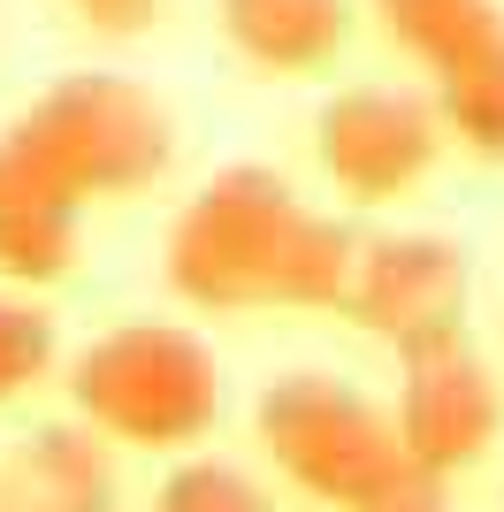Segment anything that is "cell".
I'll return each instance as SVG.
<instances>
[{
	"label": "cell",
	"mask_w": 504,
	"mask_h": 512,
	"mask_svg": "<svg viewBox=\"0 0 504 512\" xmlns=\"http://www.w3.org/2000/svg\"><path fill=\"white\" fill-rule=\"evenodd\" d=\"M69 413L130 451H199L222 421V360L184 321L100 329L62 375Z\"/></svg>",
	"instance_id": "cell-3"
},
{
	"label": "cell",
	"mask_w": 504,
	"mask_h": 512,
	"mask_svg": "<svg viewBox=\"0 0 504 512\" xmlns=\"http://www.w3.org/2000/svg\"><path fill=\"white\" fill-rule=\"evenodd\" d=\"M54 352H62V337H54V314H46L31 291H0V406H16L23 390H39L46 375H54Z\"/></svg>",
	"instance_id": "cell-13"
},
{
	"label": "cell",
	"mask_w": 504,
	"mask_h": 512,
	"mask_svg": "<svg viewBox=\"0 0 504 512\" xmlns=\"http://www.w3.org/2000/svg\"><path fill=\"white\" fill-rule=\"evenodd\" d=\"M252 436H260V451L275 459V474L298 497H314L329 512H375L390 497L428 490L413 474V459H405L398 413L375 406L344 375H321V367L275 375L252 398Z\"/></svg>",
	"instance_id": "cell-2"
},
{
	"label": "cell",
	"mask_w": 504,
	"mask_h": 512,
	"mask_svg": "<svg viewBox=\"0 0 504 512\" xmlns=\"http://www.w3.org/2000/svg\"><path fill=\"white\" fill-rule=\"evenodd\" d=\"M375 512H443L428 490H413V497H390V505H375Z\"/></svg>",
	"instance_id": "cell-16"
},
{
	"label": "cell",
	"mask_w": 504,
	"mask_h": 512,
	"mask_svg": "<svg viewBox=\"0 0 504 512\" xmlns=\"http://www.w3.org/2000/svg\"><path fill=\"white\" fill-rule=\"evenodd\" d=\"M443 115V138L474 161H504V31H489L474 54H459L451 69L428 77Z\"/></svg>",
	"instance_id": "cell-12"
},
{
	"label": "cell",
	"mask_w": 504,
	"mask_h": 512,
	"mask_svg": "<svg viewBox=\"0 0 504 512\" xmlns=\"http://www.w3.org/2000/svg\"><path fill=\"white\" fill-rule=\"evenodd\" d=\"M69 192L92 199H138L176 161V123L138 77L123 69H69L8 123Z\"/></svg>",
	"instance_id": "cell-4"
},
{
	"label": "cell",
	"mask_w": 504,
	"mask_h": 512,
	"mask_svg": "<svg viewBox=\"0 0 504 512\" xmlns=\"http://www.w3.org/2000/svg\"><path fill=\"white\" fill-rule=\"evenodd\" d=\"M398 436L413 474L436 490L451 474L482 467L504 436V383L497 367L474 352V344H428V352H405L398 360Z\"/></svg>",
	"instance_id": "cell-7"
},
{
	"label": "cell",
	"mask_w": 504,
	"mask_h": 512,
	"mask_svg": "<svg viewBox=\"0 0 504 512\" xmlns=\"http://www.w3.org/2000/svg\"><path fill=\"white\" fill-rule=\"evenodd\" d=\"M359 237L306 207L283 169H214L176 207L161 245V283L191 314H336Z\"/></svg>",
	"instance_id": "cell-1"
},
{
	"label": "cell",
	"mask_w": 504,
	"mask_h": 512,
	"mask_svg": "<svg viewBox=\"0 0 504 512\" xmlns=\"http://www.w3.org/2000/svg\"><path fill=\"white\" fill-rule=\"evenodd\" d=\"M69 8H77V23L92 39H146L168 16V0H69Z\"/></svg>",
	"instance_id": "cell-15"
},
{
	"label": "cell",
	"mask_w": 504,
	"mask_h": 512,
	"mask_svg": "<svg viewBox=\"0 0 504 512\" xmlns=\"http://www.w3.org/2000/svg\"><path fill=\"white\" fill-rule=\"evenodd\" d=\"M443 146L451 138H443L436 92L405 85H344L314 123V161L336 184V199H352V207H390V199L420 192Z\"/></svg>",
	"instance_id": "cell-6"
},
{
	"label": "cell",
	"mask_w": 504,
	"mask_h": 512,
	"mask_svg": "<svg viewBox=\"0 0 504 512\" xmlns=\"http://www.w3.org/2000/svg\"><path fill=\"white\" fill-rule=\"evenodd\" d=\"M359 8L375 16V31L398 46L420 77L451 69L459 54H474L489 31H504L497 0H359Z\"/></svg>",
	"instance_id": "cell-11"
},
{
	"label": "cell",
	"mask_w": 504,
	"mask_h": 512,
	"mask_svg": "<svg viewBox=\"0 0 504 512\" xmlns=\"http://www.w3.org/2000/svg\"><path fill=\"white\" fill-rule=\"evenodd\" d=\"M214 23L252 77L306 85V77H329L344 62L359 0H214Z\"/></svg>",
	"instance_id": "cell-9"
},
{
	"label": "cell",
	"mask_w": 504,
	"mask_h": 512,
	"mask_svg": "<svg viewBox=\"0 0 504 512\" xmlns=\"http://www.w3.org/2000/svg\"><path fill=\"white\" fill-rule=\"evenodd\" d=\"M0 512H115V451L92 421H46L0 459Z\"/></svg>",
	"instance_id": "cell-10"
},
{
	"label": "cell",
	"mask_w": 504,
	"mask_h": 512,
	"mask_svg": "<svg viewBox=\"0 0 504 512\" xmlns=\"http://www.w3.org/2000/svg\"><path fill=\"white\" fill-rule=\"evenodd\" d=\"M359 337L390 344V352H428V344H459L466 314H474V268L451 237L436 230H390V237H359L344 306Z\"/></svg>",
	"instance_id": "cell-5"
},
{
	"label": "cell",
	"mask_w": 504,
	"mask_h": 512,
	"mask_svg": "<svg viewBox=\"0 0 504 512\" xmlns=\"http://www.w3.org/2000/svg\"><path fill=\"white\" fill-rule=\"evenodd\" d=\"M77 230H84V199L16 130H0V283L16 291H46L77 268Z\"/></svg>",
	"instance_id": "cell-8"
},
{
	"label": "cell",
	"mask_w": 504,
	"mask_h": 512,
	"mask_svg": "<svg viewBox=\"0 0 504 512\" xmlns=\"http://www.w3.org/2000/svg\"><path fill=\"white\" fill-rule=\"evenodd\" d=\"M153 512H275V497L230 459H176L153 490Z\"/></svg>",
	"instance_id": "cell-14"
}]
</instances>
